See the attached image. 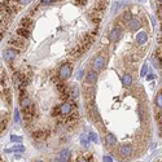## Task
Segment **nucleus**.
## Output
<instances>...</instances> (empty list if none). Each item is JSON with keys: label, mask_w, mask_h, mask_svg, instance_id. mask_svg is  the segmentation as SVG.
Masks as SVG:
<instances>
[{"label": "nucleus", "mask_w": 162, "mask_h": 162, "mask_svg": "<svg viewBox=\"0 0 162 162\" xmlns=\"http://www.w3.org/2000/svg\"><path fill=\"white\" fill-rule=\"evenodd\" d=\"M52 1H53V0H42L43 4H49V3H52Z\"/></svg>", "instance_id": "7c9ffc66"}, {"label": "nucleus", "mask_w": 162, "mask_h": 162, "mask_svg": "<svg viewBox=\"0 0 162 162\" xmlns=\"http://www.w3.org/2000/svg\"><path fill=\"white\" fill-rule=\"evenodd\" d=\"M122 83H123L125 87H130L132 84V77L130 74H125L123 78H122Z\"/></svg>", "instance_id": "dca6fc26"}, {"label": "nucleus", "mask_w": 162, "mask_h": 162, "mask_svg": "<svg viewBox=\"0 0 162 162\" xmlns=\"http://www.w3.org/2000/svg\"><path fill=\"white\" fill-rule=\"evenodd\" d=\"M55 162H64V161H61L60 158H56V160H55Z\"/></svg>", "instance_id": "72a5a7b5"}, {"label": "nucleus", "mask_w": 162, "mask_h": 162, "mask_svg": "<svg viewBox=\"0 0 162 162\" xmlns=\"http://www.w3.org/2000/svg\"><path fill=\"white\" fill-rule=\"evenodd\" d=\"M58 114H60V108L58 107H55L53 108V111H52V116H58Z\"/></svg>", "instance_id": "c85d7f7f"}, {"label": "nucleus", "mask_w": 162, "mask_h": 162, "mask_svg": "<svg viewBox=\"0 0 162 162\" xmlns=\"http://www.w3.org/2000/svg\"><path fill=\"white\" fill-rule=\"evenodd\" d=\"M36 162H43V161H36Z\"/></svg>", "instance_id": "f704fd0d"}, {"label": "nucleus", "mask_w": 162, "mask_h": 162, "mask_svg": "<svg viewBox=\"0 0 162 162\" xmlns=\"http://www.w3.org/2000/svg\"><path fill=\"white\" fill-rule=\"evenodd\" d=\"M97 78H99V74H97V71H88L87 75H86V83H88V84H93V83L97 82Z\"/></svg>", "instance_id": "423d86ee"}, {"label": "nucleus", "mask_w": 162, "mask_h": 162, "mask_svg": "<svg viewBox=\"0 0 162 162\" xmlns=\"http://www.w3.org/2000/svg\"><path fill=\"white\" fill-rule=\"evenodd\" d=\"M69 157H70V150L69 149H64L62 152L60 153V156H58V158H60L61 161H64V162H68Z\"/></svg>", "instance_id": "f3484780"}, {"label": "nucleus", "mask_w": 162, "mask_h": 162, "mask_svg": "<svg viewBox=\"0 0 162 162\" xmlns=\"http://www.w3.org/2000/svg\"><path fill=\"white\" fill-rule=\"evenodd\" d=\"M147 40H148V34L145 31H140L138 35H136V43H138L139 46L144 44Z\"/></svg>", "instance_id": "ddd939ff"}, {"label": "nucleus", "mask_w": 162, "mask_h": 162, "mask_svg": "<svg viewBox=\"0 0 162 162\" xmlns=\"http://www.w3.org/2000/svg\"><path fill=\"white\" fill-rule=\"evenodd\" d=\"M12 152H25V147L24 145H16V147H13V148L5 149V153H12Z\"/></svg>", "instance_id": "a211bd4d"}, {"label": "nucleus", "mask_w": 162, "mask_h": 162, "mask_svg": "<svg viewBox=\"0 0 162 162\" xmlns=\"http://www.w3.org/2000/svg\"><path fill=\"white\" fill-rule=\"evenodd\" d=\"M121 34H122L121 29L116 27V29H113V30L110 31V34H109V39H110L111 42H117L119 38H121Z\"/></svg>", "instance_id": "9d476101"}, {"label": "nucleus", "mask_w": 162, "mask_h": 162, "mask_svg": "<svg viewBox=\"0 0 162 162\" xmlns=\"http://www.w3.org/2000/svg\"><path fill=\"white\" fill-rule=\"evenodd\" d=\"M68 118H66V121H65V123L66 125H69V126H71V125H75V123H78V118H79V116H78V113H71L69 114V116H66Z\"/></svg>", "instance_id": "6e6552de"}, {"label": "nucleus", "mask_w": 162, "mask_h": 162, "mask_svg": "<svg viewBox=\"0 0 162 162\" xmlns=\"http://www.w3.org/2000/svg\"><path fill=\"white\" fill-rule=\"evenodd\" d=\"M0 13H1L4 17H10V16H13V13H16L13 0H3V1L0 3Z\"/></svg>", "instance_id": "f257e3e1"}, {"label": "nucleus", "mask_w": 162, "mask_h": 162, "mask_svg": "<svg viewBox=\"0 0 162 162\" xmlns=\"http://www.w3.org/2000/svg\"><path fill=\"white\" fill-rule=\"evenodd\" d=\"M78 162H90L87 160V158H79V160H78Z\"/></svg>", "instance_id": "2f4dec72"}, {"label": "nucleus", "mask_w": 162, "mask_h": 162, "mask_svg": "<svg viewBox=\"0 0 162 162\" xmlns=\"http://www.w3.org/2000/svg\"><path fill=\"white\" fill-rule=\"evenodd\" d=\"M104 162H113V160H111L110 156H105V157H104Z\"/></svg>", "instance_id": "c756f323"}, {"label": "nucleus", "mask_w": 162, "mask_h": 162, "mask_svg": "<svg viewBox=\"0 0 162 162\" xmlns=\"http://www.w3.org/2000/svg\"><path fill=\"white\" fill-rule=\"evenodd\" d=\"M88 139H91V140L93 141V143H99V136H97L95 132H91V134H90V136H88Z\"/></svg>", "instance_id": "5701e85b"}, {"label": "nucleus", "mask_w": 162, "mask_h": 162, "mask_svg": "<svg viewBox=\"0 0 162 162\" xmlns=\"http://www.w3.org/2000/svg\"><path fill=\"white\" fill-rule=\"evenodd\" d=\"M8 43H9L10 46L17 47V48H21V47L25 46V40H22L21 38H10Z\"/></svg>", "instance_id": "f8f14e48"}, {"label": "nucleus", "mask_w": 162, "mask_h": 162, "mask_svg": "<svg viewBox=\"0 0 162 162\" xmlns=\"http://www.w3.org/2000/svg\"><path fill=\"white\" fill-rule=\"evenodd\" d=\"M33 0H13V3H18L19 5H27V4H30V3H31Z\"/></svg>", "instance_id": "4be33fe9"}, {"label": "nucleus", "mask_w": 162, "mask_h": 162, "mask_svg": "<svg viewBox=\"0 0 162 162\" xmlns=\"http://www.w3.org/2000/svg\"><path fill=\"white\" fill-rule=\"evenodd\" d=\"M10 140H12V141H21L22 138H21V136H17V135H12V136H10Z\"/></svg>", "instance_id": "bb28decb"}, {"label": "nucleus", "mask_w": 162, "mask_h": 162, "mask_svg": "<svg viewBox=\"0 0 162 162\" xmlns=\"http://www.w3.org/2000/svg\"><path fill=\"white\" fill-rule=\"evenodd\" d=\"M104 65H105V58L102 56H96L92 61V69L93 71H100L104 69Z\"/></svg>", "instance_id": "7ed1b4c3"}, {"label": "nucleus", "mask_w": 162, "mask_h": 162, "mask_svg": "<svg viewBox=\"0 0 162 162\" xmlns=\"http://www.w3.org/2000/svg\"><path fill=\"white\" fill-rule=\"evenodd\" d=\"M147 73H148V65H147V64H144L143 69H141V73H140V75H141V77H144V75L147 74Z\"/></svg>", "instance_id": "a878e982"}, {"label": "nucleus", "mask_w": 162, "mask_h": 162, "mask_svg": "<svg viewBox=\"0 0 162 162\" xmlns=\"http://www.w3.org/2000/svg\"><path fill=\"white\" fill-rule=\"evenodd\" d=\"M105 140H107V144L109 145V147H114V145L117 144V138L113 135V134H107Z\"/></svg>", "instance_id": "2eb2a0df"}, {"label": "nucleus", "mask_w": 162, "mask_h": 162, "mask_svg": "<svg viewBox=\"0 0 162 162\" xmlns=\"http://www.w3.org/2000/svg\"><path fill=\"white\" fill-rule=\"evenodd\" d=\"M127 25H128V27H130V30H132V31H135V30H139V29H140V26H141L139 18H135V17H132V18L128 19Z\"/></svg>", "instance_id": "0eeeda50"}, {"label": "nucleus", "mask_w": 162, "mask_h": 162, "mask_svg": "<svg viewBox=\"0 0 162 162\" xmlns=\"http://www.w3.org/2000/svg\"><path fill=\"white\" fill-rule=\"evenodd\" d=\"M15 121H16V123H19V113H18V110H15Z\"/></svg>", "instance_id": "cd10ccee"}, {"label": "nucleus", "mask_w": 162, "mask_h": 162, "mask_svg": "<svg viewBox=\"0 0 162 162\" xmlns=\"http://www.w3.org/2000/svg\"><path fill=\"white\" fill-rule=\"evenodd\" d=\"M161 100H162V95H161V92H160V93L157 95V97H156V105H157L160 109H161V104H162Z\"/></svg>", "instance_id": "b1692460"}, {"label": "nucleus", "mask_w": 162, "mask_h": 162, "mask_svg": "<svg viewBox=\"0 0 162 162\" xmlns=\"http://www.w3.org/2000/svg\"><path fill=\"white\" fill-rule=\"evenodd\" d=\"M131 152H132V148H131L130 145L125 144V145H121V147H119V154L123 156V157H128V156L131 154Z\"/></svg>", "instance_id": "9b49d317"}, {"label": "nucleus", "mask_w": 162, "mask_h": 162, "mask_svg": "<svg viewBox=\"0 0 162 162\" xmlns=\"http://www.w3.org/2000/svg\"><path fill=\"white\" fill-rule=\"evenodd\" d=\"M71 75V65L70 64H64L60 69H58V79L60 80H66Z\"/></svg>", "instance_id": "f03ea898"}, {"label": "nucleus", "mask_w": 162, "mask_h": 162, "mask_svg": "<svg viewBox=\"0 0 162 162\" xmlns=\"http://www.w3.org/2000/svg\"><path fill=\"white\" fill-rule=\"evenodd\" d=\"M69 95H70V99H77L79 95V88L77 86H73L71 90H69Z\"/></svg>", "instance_id": "6ab92c4d"}, {"label": "nucleus", "mask_w": 162, "mask_h": 162, "mask_svg": "<svg viewBox=\"0 0 162 162\" xmlns=\"http://www.w3.org/2000/svg\"><path fill=\"white\" fill-rule=\"evenodd\" d=\"M153 78H154V75L153 74H148V80H152Z\"/></svg>", "instance_id": "473e14b6"}, {"label": "nucleus", "mask_w": 162, "mask_h": 162, "mask_svg": "<svg viewBox=\"0 0 162 162\" xmlns=\"http://www.w3.org/2000/svg\"><path fill=\"white\" fill-rule=\"evenodd\" d=\"M75 4L79 5V7H83V5L87 4V0H75Z\"/></svg>", "instance_id": "393cba45"}, {"label": "nucleus", "mask_w": 162, "mask_h": 162, "mask_svg": "<svg viewBox=\"0 0 162 162\" xmlns=\"http://www.w3.org/2000/svg\"><path fill=\"white\" fill-rule=\"evenodd\" d=\"M80 141H82L83 147H87V145H88V136L86 135V134H83L82 138H80Z\"/></svg>", "instance_id": "412c9836"}, {"label": "nucleus", "mask_w": 162, "mask_h": 162, "mask_svg": "<svg viewBox=\"0 0 162 162\" xmlns=\"http://www.w3.org/2000/svg\"><path fill=\"white\" fill-rule=\"evenodd\" d=\"M33 139H35V140L40 141V140H44V139L48 136V131L47 130H36L35 132H33Z\"/></svg>", "instance_id": "39448f33"}, {"label": "nucleus", "mask_w": 162, "mask_h": 162, "mask_svg": "<svg viewBox=\"0 0 162 162\" xmlns=\"http://www.w3.org/2000/svg\"><path fill=\"white\" fill-rule=\"evenodd\" d=\"M0 36H1V33H0Z\"/></svg>", "instance_id": "c9c22d12"}, {"label": "nucleus", "mask_w": 162, "mask_h": 162, "mask_svg": "<svg viewBox=\"0 0 162 162\" xmlns=\"http://www.w3.org/2000/svg\"><path fill=\"white\" fill-rule=\"evenodd\" d=\"M16 56H17V52H16L15 49H12V48H8V49H5V51L3 52V57H4L7 61L13 60Z\"/></svg>", "instance_id": "1a4fd4ad"}, {"label": "nucleus", "mask_w": 162, "mask_h": 162, "mask_svg": "<svg viewBox=\"0 0 162 162\" xmlns=\"http://www.w3.org/2000/svg\"><path fill=\"white\" fill-rule=\"evenodd\" d=\"M160 1H161V0H160Z\"/></svg>", "instance_id": "e433bc0d"}, {"label": "nucleus", "mask_w": 162, "mask_h": 162, "mask_svg": "<svg viewBox=\"0 0 162 162\" xmlns=\"http://www.w3.org/2000/svg\"><path fill=\"white\" fill-rule=\"evenodd\" d=\"M31 24H33V21H31V19H30L29 17H25V18H22V19H21V27L29 29V27L31 26Z\"/></svg>", "instance_id": "aec40b11"}, {"label": "nucleus", "mask_w": 162, "mask_h": 162, "mask_svg": "<svg viewBox=\"0 0 162 162\" xmlns=\"http://www.w3.org/2000/svg\"><path fill=\"white\" fill-rule=\"evenodd\" d=\"M58 108H60L61 116H69V114L73 111V105H71V102H69V101L62 102L61 105H58Z\"/></svg>", "instance_id": "20e7f679"}, {"label": "nucleus", "mask_w": 162, "mask_h": 162, "mask_svg": "<svg viewBox=\"0 0 162 162\" xmlns=\"http://www.w3.org/2000/svg\"><path fill=\"white\" fill-rule=\"evenodd\" d=\"M16 33H17V35L19 38H29L30 36L29 29H25V27H18V29L16 30Z\"/></svg>", "instance_id": "4468645a"}]
</instances>
